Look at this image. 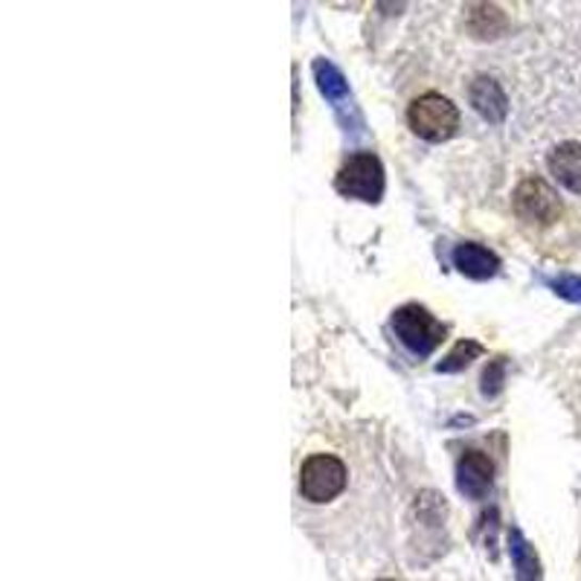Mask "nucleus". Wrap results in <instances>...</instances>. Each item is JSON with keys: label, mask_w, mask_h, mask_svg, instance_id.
Segmentation results:
<instances>
[{"label": "nucleus", "mask_w": 581, "mask_h": 581, "mask_svg": "<svg viewBox=\"0 0 581 581\" xmlns=\"http://www.w3.org/2000/svg\"><path fill=\"white\" fill-rule=\"evenodd\" d=\"M454 264L459 268V273H466L471 280H489L497 273L500 268V259L492 254V250H485L483 245H459L454 250Z\"/></svg>", "instance_id": "obj_7"}, {"label": "nucleus", "mask_w": 581, "mask_h": 581, "mask_svg": "<svg viewBox=\"0 0 581 581\" xmlns=\"http://www.w3.org/2000/svg\"><path fill=\"white\" fill-rule=\"evenodd\" d=\"M515 212H518V219L532 221V224H553L561 215V201L546 181L527 177L515 189Z\"/></svg>", "instance_id": "obj_5"}, {"label": "nucleus", "mask_w": 581, "mask_h": 581, "mask_svg": "<svg viewBox=\"0 0 581 581\" xmlns=\"http://www.w3.org/2000/svg\"><path fill=\"white\" fill-rule=\"evenodd\" d=\"M393 329L401 337V344L416 355H431L445 341V326L422 306H405L396 311Z\"/></svg>", "instance_id": "obj_3"}, {"label": "nucleus", "mask_w": 581, "mask_h": 581, "mask_svg": "<svg viewBox=\"0 0 581 581\" xmlns=\"http://www.w3.org/2000/svg\"><path fill=\"white\" fill-rule=\"evenodd\" d=\"M480 353H483V349H480V346H477L474 341H462V344H459L457 349H454V353H450L448 358H445V361L440 363V372L462 370V367H468V363L474 361V358Z\"/></svg>", "instance_id": "obj_10"}, {"label": "nucleus", "mask_w": 581, "mask_h": 581, "mask_svg": "<svg viewBox=\"0 0 581 581\" xmlns=\"http://www.w3.org/2000/svg\"><path fill=\"white\" fill-rule=\"evenodd\" d=\"M337 189L349 198H361V201H379L384 193V169L381 160L370 151L353 154L346 160L341 175H337Z\"/></svg>", "instance_id": "obj_4"}, {"label": "nucleus", "mask_w": 581, "mask_h": 581, "mask_svg": "<svg viewBox=\"0 0 581 581\" xmlns=\"http://www.w3.org/2000/svg\"><path fill=\"white\" fill-rule=\"evenodd\" d=\"M346 489V466L332 454H314L302 462L300 492L311 503L335 500Z\"/></svg>", "instance_id": "obj_2"}, {"label": "nucleus", "mask_w": 581, "mask_h": 581, "mask_svg": "<svg viewBox=\"0 0 581 581\" xmlns=\"http://www.w3.org/2000/svg\"><path fill=\"white\" fill-rule=\"evenodd\" d=\"M549 169L567 189L581 193V143H561L549 154Z\"/></svg>", "instance_id": "obj_8"}, {"label": "nucleus", "mask_w": 581, "mask_h": 581, "mask_svg": "<svg viewBox=\"0 0 581 581\" xmlns=\"http://www.w3.org/2000/svg\"><path fill=\"white\" fill-rule=\"evenodd\" d=\"M384 581H387V579H384Z\"/></svg>", "instance_id": "obj_12"}, {"label": "nucleus", "mask_w": 581, "mask_h": 581, "mask_svg": "<svg viewBox=\"0 0 581 581\" xmlns=\"http://www.w3.org/2000/svg\"><path fill=\"white\" fill-rule=\"evenodd\" d=\"M492 474L494 466L492 459L480 454V450H468L466 457L459 459L457 466V477H459V489L468 494V497H485L489 489H492Z\"/></svg>", "instance_id": "obj_6"}, {"label": "nucleus", "mask_w": 581, "mask_h": 581, "mask_svg": "<svg viewBox=\"0 0 581 581\" xmlns=\"http://www.w3.org/2000/svg\"><path fill=\"white\" fill-rule=\"evenodd\" d=\"M471 106L485 116V120H492V123H500L503 116H506V94L494 79L489 76H480L471 85Z\"/></svg>", "instance_id": "obj_9"}, {"label": "nucleus", "mask_w": 581, "mask_h": 581, "mask_svg": "<svg viewBox=\"0 0 581 581\" xmlns=\"http://www.w3.org/2000/svg\"><path fill=\"white\" fill-rule=\"evenodd\" d=\"M318 73H320V88H323V94H326V97H344V90H346L344 76H341L335 67H329V64L323 67V64H320Z\"/></svg>", "instance_id": "obj_11"}, {"label": "nucleus", "mask_w": 581, "mask_h": 581, "mask_svg": "<svg viewBox=\"0 0 581 581\" xmlns=\"http://www.w3.org/2000/svg\"><path fill=\"white\" fill-rule=\"evenodd\" d=\"M407 123L419 137L431 143L448 140L450 134L457 132L459 111L450 99L440 97V94H424L410 106L407 111Z\"/></svg>", "instance_id": "obj_1"}]
</instances>
